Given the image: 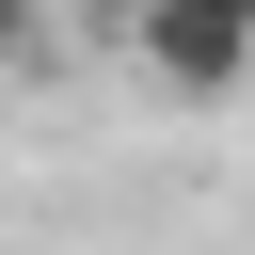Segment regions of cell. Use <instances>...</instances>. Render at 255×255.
<instances>
[{"mask_svg":"<svg viewBox=\"0 0 255 255\" xmlns=\"http://www.w3.org/2000/svg\"><path fill=\"white\" fill-rule=\"evenodd\" d=\"M128 64L159 96H239L255 80V16H223V0H128Z\"/></svg>","mask_w":255,"mask_h":255,"instance_id":"obj_1","label":"cell"},{"mask_svg":"<svg viewBox=\"0 0 255 255\" xmlns=\"http://www.w3.org/2000/svg\"><path fill=\"white\" fill-rule=\"evenodd\" d=\"M32 32H48V16H32V0H0V64H32Z\"/></svg>","mask_w":255,"mask_h":255,"instance_id":"obj_2","label":"cell"}]
</instances>
